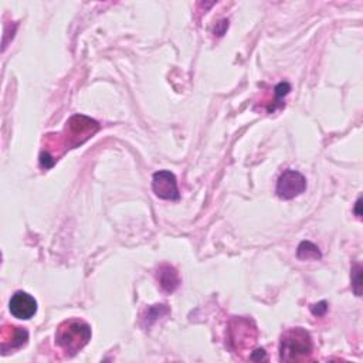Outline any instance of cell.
Listing matches in <instances>:
<instances>
[{
	"label": "cell",
	"mask_w": 363,
	"mask_h": 363,
	"mask_svg": "<svg viewBox=\"0 0 363 363\" xmlns=\"http://www.w3.org/2000/svg\"><path fill=\"white\" fill-rule=\"evenodd\" d=\"M156 280H158L162 291H165L166 294L175 292L180 284V278H179L176 268L172 265H168V264H163L158 268Z\"/></svg>",
	"instance_id": "obj_9"
},
{
	"label": "cell",
	"mask_w": 363,
	"mask_h": 363,
	"mask_svg": "<svg viewBox=\"0 0 363 363\" xmlns=\"http://www.w3.org/2000/svg\"><path fill=\"white\" fill-rule=\"evenodd\" d=\"M352 288L355 291V294L357 296H360L362 291V267L359 264H356L353 268H352Z\"/></svg>",
	"instance_id": "obj_12"
},
{
	"label": "cell",
	"mask_w": 363,
	"mask_h": 363,
	"mask_svg": "<svg viewBox=\"0 0 363 363\" xmlns=\"http://www.w3.org/2000/svg\"><path fill=\"white\" fill-rule=\"evenodd\" d=\"M250 359H251V360H261V359H267L264 349H258V350L253 352V355L250 356Z\"/></svg>",
	"instance_id": "obj_14"
},
{
	"label": "cell",
	"mask_w": 363,
	"mask_h": 363,
	"mask_svg": "<svg viewBox=\"0 0 363 363\" xmlns=\"http://www.w3.org/2000/svg\"><path fill=\"white\" fill-rule=\"evenodd\" d=\"M29 340V332L26 328L13 326V325H4L2 328V352L4 355H8L13 350H18L23 346H26Z\"/></svg>",
	"instance_id": "obj_8"
},
{
	"label": "cell",
	"mask_w": 363,
	"mask_h": 363,
	"mask_svg": "<svg viewBox=\"0 0 363 363\" xmlns=\"http://www.w3.org/2000/svg\"><path fill=\"white\" fill-rule=\"evenodd\" d=\"M152 189L163 200H178L180 197L176 176L169 171H159L154 175Z\"/></svg>",
	"instance_id": "obj_6"
},
{
	"label": "cell",
	"mask_w": 363,
	"mask_h": 363,
	"mask_svg": "<svg viewBox=\"0 0 363 363\" xmlns=\"http://www.w3.org/2000/svg\"><path fill=\"white\" fill-rule=\"evenodd\" d=\"M328 311V304L325 301L319 302V304H315L311 306V312L315 315V316H322L325 315V312Z\"/></svg>",
	"instance_id": "obj_13"
},
{
	"label": "cell",
	"mask_w": 363,
	"mask_h": 363,
	"mask_svg": "<svg viewBox=\"0 0 363 363\" xmlns=\"http://www.w3.org/2000/svg\"><path fill=\"white\" fill-rule=\"evenodd\" d=\"M306 189L305 178L296 171H285L277 182V196L284 200H289L304 193Z\"/></svg>",
	"instance_id": "obj_5"
},
{
	"label": "cell",
	"mask_w": 363,
	"mask_h": 363,
	"mask_svg": "<svg viewBox=\"0 0 363 363\" xmlns=\"http://www.w3.org/2000/svg\"><path fill=\"white\" fill-rule=\"evenodd\" d=\"M91 340V328L81 319L63 322L56 332V343L66 356H76Z\"/></svg>",
	"instance_id": "obj_1"
},
{
	"label": "cell",
	"mask_w": 363,
	"mask_h": 363,
	"mask_svg": "<svg viewBox=\"0 0 363 363\" xmlns=\"http://www.w3.org/2000/svg\"><path fill=\"white\" fill-rule=\"evenodd\" d=\"M296 255L299 260H319L322 257L319 248L311 241H302L298 246Z\"/></svg>",
	"instance_id": "obj_10"
},
{
	"label": "cell",
	"mask_w": 363,
	"mask_h": 363,
	"mask_svg": "<svg viewBox=\"0 0 363 363\" xmlns=\"http://www.w3.org/2000/svg\"><path fill=\"white\" fill-rule=\"evenodd\" d=\"M257 338V328L251 319L234 318L230 322L229 345L234 352L251 347Z\"/></svg>",
	"instance_id": "obj_4"
},
{
	"label": "cell",
	"mask_w": 363,
	"mask_h": 363,
	"mask_svg": "<svg viewBox=\"0 0 363 363\" xmlns=\"http://www.w3.org/2000/svg\"><path fill=\"white\" fill-rule=\"evenodd\" d=\"M100 129V125L97 121L87 118L84 115H74L67 124L64 132L60 135L62 138H57L59 149L63 148V152L67 149H73L81 144H84L87 139H90L97 131Z\"/></svg>",
	"instance_id": "obj_3"
},
{
	"label": "cell",
	"mask_w": 363,
	"mask_h": 363,
	"mask_svg": "<svg viewBox=\"0 0 363 363\" xmlns=\"http://www.w3.org/2000/svg\"><path fill=\"white\" fill-rule=\"evenodd\" d=\"M169 309L166 305H154L152 308H149L148 315H146V326H151L154 323V321H156L159 316L168 313Z\"/></svg>",
	"instance_id": "obj_11"
},
{
	"label": "cell",
	"mask_w": 363,
	"mask_h": 363,
	"mask_svg": "<svg viewBox=\"0 0 363 363\" xmlns=\"http://www.w3.org/2000/svg\"><path fill=\"white\" fill-rule=\"evenodd\" d=\"M359 207H360V199L357 200V203H356V216L357 217H360V212H359Z\"/></svg>",
	"instance_id": "obj_15"
},
{
	"label": "cell",
	"mask_w": 363,
	"mask_h": 363,
	"mask_svg": "<svg viewBox=\"0 0 363 363\" xmlns=\"http://www.w3.org/2000/svg\"><path fill=\"white\" fill-rule=\"evenodd\" d=\"M313 343L311 335L302 328H291L285 330L280 340L281 362H304L312 355Z\"/></svg>",
	"instance_id": "obj_2"
},
{
	"label": "cell",
	"mask_w": 363,
	"mask_h": 363,
	"mask_svg": "<svg viewBox=\"0 0 363 363\" xmlns=\"http://www.w3.org/2000/svg\"><path fill=\"white\" fill-rule=\"evenodd\" d=\"M11 313L18 319H30L38 312V301L25 291H18L9 302Z\"/></svg>",
	"instance_id": "obj_7"
}]
</instances>
